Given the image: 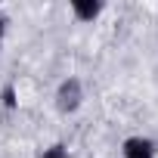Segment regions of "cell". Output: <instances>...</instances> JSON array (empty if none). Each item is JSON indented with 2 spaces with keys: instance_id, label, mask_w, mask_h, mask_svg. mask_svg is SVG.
I'll return each mask as SVG.
<instances>
[{
  "instance_id": "cell-2",
  "label": "cell",
  "mask_w": 158,
  "mask_h": 158,
  "mask_svg": "<svg viewBox=\"0 0 158 158\" xmlns=\"http://www.w3.org/2000/svg\"><path fill=\"white\" fill-rule=\"evenodd\" d=\"M155 152H158V146L149 136H127L121 143V155L124 158H155Z\"/></svg>"
},
{
  "instance_id": "cell-4",
  "label": "cell",
  "mask_w": 158,
  "mask_h": 158,
  "mask_svg": "<svg viewBox=\"0 0 158 158\" xmlns=\"http://www.w3.org/2000/svg\"><path fill=\"white\" fill-rule=\"evenodd\" d=\"M0 96H3V106H6V109H16V106H19V99H16V87H13V84H6Z\"/></svg>"
},
{
  "instance_id": "cell-6",
  "label": "cell",
  "mask_w": 158,
  "mask_h": 158,
  "mask_svg": "<svg viewBox=\"0 0 158 158\" xmlns=\"http://www.w3.org/2000/svg\"><path fill=\"white\" fill-rule=\"evenodd\" d=\"M3 31H6V19H3V13H0V40H3Z\"/></svg>"
},
{
  "instance_id": "cell-5",
  "label": "cell",
  "mask_w": 158,
  "mask_h": 158,
  "mask_svg": "<svg viewBox=\"0 0 158 158\" xmlns=\"http://www.w3.org/2000/svg\"><path fill=\"white\" fill-rule=\"evenodd\" d=\"M40 158H71V155H68V149H65V146H59V143H56V146L44 149V155H40Z\"/></svg>"
},
{
  "instance_id": "cell-3",
  "label": "cell",
  "mask_w": 158,
  "mask_h": 158,
  "mask_svg": "<svg viewBox=\"0 0 158 158\" xmlns=\"http://www.w3.org/2000/svg\"><path fill=\"white\" fill-rule=\"evenodd\" d=\"M102 3L99 0H71V13H74V19L77 22H93V19H99L102 16Z\"/></svg>"
},
{
  "instance_id": "cell-1",
  "label": "cell",
  "mask_w": 158,
  "mask_h": 158,
  "mask_svg": "<svg viewBox=\"0 0 158 158\" xmlns=\"http://www.w3.org/2000/svg\"><path fill=\"white\" fill-rule=\"evenodd\" d=\"M84 102V84L81 77H65V81L56 87V112L62 115H74Z\"/></svg>"
}]
</instances>
